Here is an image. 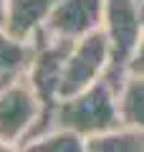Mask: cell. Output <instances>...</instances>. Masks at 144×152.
Returning a JSON list of instances; mask_svg holds the SVG:
<instances>
[{
  "label": "cell",
  "mask_w": 144,
  "mask_h": 152,
  "mask_svg": "<svg viewBox=\"0 0 144 152\" xmlns=\"http://www.w3.org/2000/svg\"><path fill=\"white\" fill-rule=\"evenodd\" d=\"M119 89H121L119 84L104 76L84 91L58 99L53 112V124L61 129H71L86 140L124 127L121 114H119Z\"/></svg>",
  "instance_id": "cell-1"
},
{
  "label": "cell",
  "mask_w": 144,
  "mask_h": 152,
  "mask_svg": "<svg viewBox=\"0 0 144 152\" xmlns=\"http://www.w3.org/2000/svg\"><path fill=\"white\" fill-rule=\"evenodd\" d=\"M101 31L109 38L111 66L106 76L121 86L127 79V64L144 33V0H104Z\"/></svg>",
  "instance_id": "cell-2"
},
{
  "label": "cell",
  "mask_w": 144,
  "mask_h": 152,
  "mask_svg": "<svg viewBox=\"0 0 144 152\" xmlns=\"http://www.w3.org/2000/svg\"><path fill=\"white\" fill-rule=\"evenodd\" d=\"M111 66V48H109L106 33L99 31L79 38L68 51V58L63 66V79H61V99L73 96V94L89 89L99 79H104Z\"/></svg>",
  "instance_id": "cell-3"
},
{
  "label": "cell",
  "mask_w": 144,
  "mask_h": 152,
  "mask_svg": "<svg viewBox=\"0 0 144 152\" xmlns=\"http://www.w3.org/2000/svg\"><path fill=\"white\" fill-rule=\"evenodd\" d=\"M41 114V99L25 79L0 86V140L25 145Z\"/></svg>",
  "instance_id": "cell-4"
},
{
  "label": "cell",
  "mask_w": 144,
  "mask_h": 152,
  "mask_svg": "<svg viewBox=\"0 0 144 152\" xmlns=\"http://www.w3.org/2000/svg\"><path fill=\"white\" fill-rule=\"evenodd\" d=\"M104 23V0H61L38 36L79 41Z\"/></svg>",
  "instance_id": "cell-5"
},
{
  "label": "cell",
  "mask_w": 144,
  "mask_h": 152,
  "mask_svg": "<svg viewBox=\"0 0 144 152\" xmlns=\"http://www.w3.org/2000/svg\"><path fill=\"white\" fill-rule=\"evenodd\" d=\"M58 3L61 0H8L3 28L20 41H33Z\"/></svg>",
  "instance_id": "cell-6"
},
{
  "label": "cell",
  "mask_w": 144,
  "mask_h": 152,
  "mask_svg": "<svg viewBox=\"0 0 144 152\" xmlns=\"http://www.w3.org/2000/svg\"><path fill=\"white\" fill-rule=\"evenodd\" d=\"M33 58V41H20L0 28V86L25 79Z\"/></svg>",
  "instance_id": "cell-7"
},
{
  "label": "cell",
  "mask_w": 144,
  "mask_h": 152,
  "mask_svg": "<svg viewBox=\"0 0 144 152\" xmlns=\"http://www.w3.org/2000/svg\"><path fill=\"white\" fill-rule=\"evenodd\" d=\"M119 114L124 127L144 132V79L139 76L124 79L119 89Z\"/></svg>",
  "instance_id": "cell-8"
},
{
  "label": "cell",
  "mask_w": 144,
  "mask_h": 152,
  "mask_svg": "<svg viewBox=\"0 0 144 152\" xmlns=\"http://www.w3.org/2000/svg\"><path fill=\"white\" fill-rule=\"evenodd\" d=\"M86 152H144V132L116 127L86 140Z\"/></svg>",
  "instance_id": "cell-9"
},
{
  "label": "cell",
  "mask_w": 144,
  "mask_h": 152,
  "mask_svg": "<svg viewBox=\"0 0 144 152\" xmlns=\"http://www.w3.org/2000/svg\"><path fill=\"white\" fill-rule=\"evenodd\" d=\"M25 152H86V137L76 134L71 129H56L36 137V140L23 145Z\"/></svg>",
  "instance_id": "cell-10"
},
{
  "label": "cell",
  "mask_w": 144,
  "mask_h": 152,
  "mask_svg": "<svg viewBox=\"0 0 144 152\" xmlns=\"http://www.w3.org/2000/svg\"><path fill=\"white\" fill-rule=\"evenodd\" d=\"M127 76H139V79H144V33H142V38H139V43H137V48H134V53L129 56Z\"/></svg>",
  "instance_id": "cell-11"
},
{
  "label": "cell",
  "mask_w": 144,
  "mask_h": 152,
  "mask_svg": "<svg viewBox=\"0 0 144 152\" xmlns=\"http://www.w3.org/2000/svg\"><path fill=\"white\" fill-rule=\"evenodd\" d=\"M0 152H25V150H23V145H13V142L0 140Z\"/></svg>",
  "instance_id": "cell-12"
},
{
  "label": "cell",
  "mask_w": 144,
  "mask_h": 152,
  "mask_svg": "<svg viewBox=\"0 0 144 152\" xmlns=\"http://www.w3.org/2000/svg\"><path fill=\"white\" fill-rule=\"evenodd\" d=\"M5 8H8V0H0V28L5 23Z\"/></svg>",
  "instance_id": "cell-13"
}]
</instances>
